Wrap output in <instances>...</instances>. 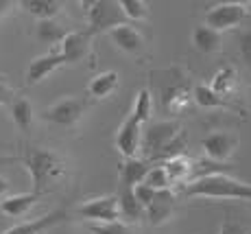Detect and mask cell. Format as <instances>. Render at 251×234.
<instances>
[{
	"mask_svg": "<svg viewBox=\"0 0 251 234\" xmlns=\"http://www.w3.org/2000/svg\"><path fill=\"white\" fill-rule=\"evenodd\" d=\"M188 147L186 131L177 120H155V123L144 125L142 131V149H140V158L149 160V162H168L173 158L183 155Z\"/></svg>",
	"mask_w": 251,
	"mask_h": 234,
	"instance_id": "obj_1",
	"label": "cell"
},
{
	"mask_svg": "<svg viewBox=\"0 0 251 234\" xmlns=\"http://www.w3.org/2000/svg\"><path fill=\"white\" fill-rule=\"evenodd\" d=\"M131 114H136L144 125L151 123V114H153V94L147 90V88L138 92L136 101H133V110H131Z\"/></svg>",
	"mask_w": 251,
	"mask_h": 234,
	"instance_id": "obj_27",
	"label": "cell"
},
{
	"mask_svg": "<svg viewBox=\"0 0 251 234\" xmlns=\"http://www.w3.org/2000/svg\"><path fill=\"white\" fill-rule=\"evenodd\" d=\"M33 105L28 99L24 96H18L16 101L11 103V118L16 123V127L22 131V134H31L33 129Z\"/></svg>",
	"mask_w": 251,
	"mask_h": 234,
	"instance_id": "obj_26",
	"label": "cell"
},
{
	"mask_svg": "<svg viewBox=\"0 0 251 234\" xmlns=\"http://www.w3.org/2000/svg\"><path fill=\"white\" fill-rule=\"evenodd\" d=\"M13 160L26 167L33 179V191L40 195H46L48 186L61 179L68 171V162L64 155H59L52 149L40 147V145H24L22 151Z\"/></svg>",
	"mask_w": 251,
	"mask_h": 234,
	"instance_id": "obj_2",
	"label": "cell"
},
{
	"mask_svg": "<svg viewBox=\"0 0 251 234\" xmlns=\"http://www.w3.org/2000/svg\"><path fill=\"white\" fill-rule=\"evenodd\" d=\"M195 103L199 107H205V110H238L234 103H229L227 99L219 96L210 86L205 84H199L195 86V94H192Z\"/></svg>",
	"mask_w": 251,
	"mask_h": 234,
	"instance_id": "obj_24",
	"label": "cell"
},
{
	"mask_svg": "<svg viewBox=\"0 0 251 234\" xmlns=\"http://www.w3.org/2000/svg\"><path fill=\"white\" fill-rule=\"evenodd\" d=\"M18 7L22 9L24 13L37 18V20H52L61 13V2H55V0H20Z\"/></svg>",
	"mask_w": 251,
	"mask_h": 234,
	"instance_id": "obj_22",
	"label": "cell"
},
{
	"mask_svg": "<svg viewBox=\"0 0 251 234\" xmlns=\"http://www.w3.org/2000/svg\"><path fill=\"white\" fill-rule=\"evenodd\" d=\"M168 177L173 184H188L192 179V169H195V160L179 155V158H173L168 162H164Z\"/></svg>",
	"mask_w": 251,
	"mask_h": 234,
	"instance_id": "obj_25",
	"label": "cell"
},
{
	"mask_svg": "<svg viewBox=\"0 0 251 234\" xmlns=\"http://www.w3.org/2000/svg\"><path fill=\"white\" fill-rule=\"evenodd\" d=\"M129 24L120 2L116 0H94L88 2V31L92 35L112 33L114 29Z\"/></svg>",
	"mask_w": 251,
	"mask_h": 234,
	"instance_id": "obj_5",
	"label": "cell"
},
{
	"mask_svg": "<svg viewBox=\"0 0 251 234\" xmlns=\"http://www.w3.org/2000/svg\"><path fill=\"white\" fill-rule=\"evenodd\" d=\"M18 92L13 90L11 86H7V81L0 77V105H4V103H13V101L18 99Z\"/></svg>",
	"mask_w": 251,
	"mask_h": 234,
	"instance_id": "obj_33",
	"label": "cell"
},
{
	"mask_svg": "<svg viewBox=\"0 0 251 234\" xmlns=\"http://www.w3.org/2000/svg\"><path fill=\"white\" fill-rule=\"evenodd\" d=\"M61 66H66L64 55L59 53V48H52V51H48L46 55H40L37 59H33L31 64H28L26 72H24V86L31 88V86L42 84L48 75L59 70Z\"/></svg>",
	"mask_w": 251,
	"mask_h": 234,
	"instance_id": "obj_13",
	"label": "cell"
},
{
	"mask_svg": "<svg viewBox=\"0 0 251 234\" xmlns=\"http://www.w3.org/2000/svg\"><path fill=\"white\" fill-rule=\"evenodd\" d=\"M210 88L216 92L219 96H223V99H231V96L236 94V90H238V72H236L234 66H225L221 68L219 72H216L214 77H212V84Z\"/></svg>",
	"mask_w": 251,
	"mask_h": 234,
	"instance_id": "obj_23",
	"label": "cell"
},
{
	"mask_svg": "<svg viewBox=\"0 0 251 234\" xmlns=\"http://www.w3.org/2000/svg\"><path fill=\"white\" fill-rule=\"evenodd\" d=\"M40 199H42V195L35 191L11 195V197L0 199V212L7 214V217H22V214H26Z\"/></svg>",
	"mask_w": 251,
	"mask_h": 234,
	"instance_id": "obj_20",
	"label": "cell"
},
{
	"mask_svg": "<svg viewBox=\"0 0 251 234\" xmlns=\"http://www.w3.org/2000/svg\"><path fill=\"white\" fill-rule=\"evenodd\" d=\"M94 35L85 29V31H72L59 46V53L64 55L66 64H83L88 61L90 66H96V53H94Z\"/></svg>",
	"mask_w": 251,
	"mask_h": 234,
	"instance_id": "obj_8",
	"label": "cell"
},
{
	"mask_svg": "<svg viewBox=\"0 0 251 234\" xmlns=\"http://www.w3.org/2000/svg\"><path fill=\"white\" fill-rule=\"evenodd\" d=\"M177 206V195L173 191H157L153 202L147 206V221L153 228H160L173 217Z\"/></svg>",
	"mask_w": 251,
	"mask_h": 234,
	"instance_id": "obj_15",
	"label": "cell"
},
{
	"mask_svg": "<svg viewBox=\"0 0 251 234\" xmlns=\"http://www.w3.org/2000/svg\"><path fill=\"white\" fill-rule=\"evenodd\" d=\"M238 51H240V57H243L245 66L251 68V29L240 31V35H238Z\"/></svg>",
	"mask_w": 251,
	"mask_h": 234,
	"instance_id": "obj_31",
	"label": "cell"
},
{
	"mask_svg": "<svg viewBox=\"0 0 251 234\" xmlns=\"http://www.w3.org/2000/svg\"><path fill=\"white\" fill-rule=\"evenodd\" d=\"M181 193L186 197L201 199H236V202H251V184L231 177L229 173L207 175V177L192 179L183 184Z\"/></svg>",
	"mask_w": 251,
	"mask_h": 234,
	"instance_id": "obj_4",
	"label": "cell"
},
{
	"mask_svg": "<svg viewBox=\"0 0 251 234\" xmlns=\"http://www.w3.org/2000/svg\"><path fill=\"white\" fill-rule=\"evenodd\" d=\"M251 18V2H219L205 11V27L223 33Z\"/></svg>",
	"mask_w": 251,
	"mask_h": 234,
	"instance_id": "obj_7",
	"label": "cell"
},
{
	"mask_svg": "<svg viewBox=\"0 0 251 234\" xmlns=\"http://www.w3.org/2000/svg\"><path fill=\"white\" fill-rule=\"evenodd\" d=\"M149 77L157 90V99H160L164 112L179 114L190 105V101H195L192 99L195 88H190V81L179 66L166 68V70H153Z\"/></svg>",
	"mask_w": 251,
	"mask_h": 234,
	"instance_id": "obj_3",
	"label": "cell"
},
{
	"mask_svg": "<svg viewBox=\"0 0 251 234\" xmlns=\"http://www.w3.org/2000/svg\"><path fill=\"white\" fill-rule=\"evenodd\" d=\"M90 234H133V232L127 223L114 221V223H92Z\"/></svg>",
	"mask_w": 251,
	"mask_h": 234,
	"instance_id": "obj_30",
	"label": "cell"
},
{
	"mask_svg": "<svg viewBox=\"0 0 251 234\" xmlns=\"http://www.w3.org/2000/svg\"><path fill=\"white\" fill-rule=\"evenodd\" d=\"M151 169L153 164L144 158H125L120 164V186L136 188L140 184H144Z\"/></svg>",
	"mask_w": 251,
	"mask_h": 234,
	"instance_id": "obj_18",
	"label": "cell"
},
{
	"mask_svg": "<svg viewBox=\"0 0 251 234\" xmlns=\"http://www.w3.org/2000/svg\"><path fill=\"white\" fill-rule=\"evenodd\" d=\"M201 147H203L207 160L225 164L238 149V136L231 131H214L201 140Z\"/></svg>",
	"mask_w": 251,
	"mask_h": 234,
	"instance_id": "obj_12",
	"label": "cell"
},
{
	"mask_svg": "<svg viewBox=\"0 0 251 234\" xmlns=\"http://www.w3.org/2000/svg\"><path fill=\"white\" fill-rule=\"evenodd\" d=\"M11 9H13V2H9V0H0V18L7 16Z\"/></svg>",
	"mask_w": 251,
	"mask_h": 234,
	"instance_id": "obj_34",
	"label": "cell"
},
{
	"mask_svg": "<svg viewBox=\"0 0 251 234\" xmlns=\"http://www.w3.org/2000/svg\"><path fill=\"white\" fill-rule=\"evenodd\" d=\"M219 234H251V226H247V223H240V221H236V219L227 217L223 223H221Z\"/></svg>",
	"mask_w": 251,
	"mask_h": 234,
	"instance_id": "obj_32",
	"label": "cell"
},
{
	"mask_svg": "<svg viewBox=\"0 0 251 234\" xmlns=\"http://www.w3.org/2000/svg\"><path fill=\"white\" fill-rule=\"evenodd\" d=\"M72 219V210L68 206H61V208H55V210H50L48 214L40 219H33V221H26V223H20V226H13L9 228L7 232L2 234H44L48 232L50 228L59 226V223H66Z\"/></svg>",
	"mask_w": 251,
	"mask_h": 234,
	"instance_id": "obj_14",
	"label": "cell"
},
{
	"mask_svg": "<svg viewBox=\"0 0 251 234\" xmlns=\"http://www.w3.org/2000/svg\"><path fill=\"white\" fill-rule=\"evenodd\" d=\"M72 214L83 217L94 223H114L120 221V206H118V195H103L85 202L83 206L75 208Z\"/></svg>",
	"mask_w": 251,
	"mask_h": 234,
	"instance_id": "obj_9",
	"label": "cell"
},
{
	"mask_svg": "<svg viewBox=\"0 0 251 234\" xmlns=\"http://www.w3.org/2000/svg\"><path fill=\"white\" fill-rule=\"evenodd\" d=\"M192 46L199 53H205V55H212V53H219L223 48V33L214 31V29L205 27H195L192 31Z\"/></svg>",
	"mask_w": 251,
	"mask_h": 234,
	"instance_id": "obj_21",
	"label": "cell"
},
{
	"mask_svg": "<svg viewBox=\"0 0 251 234\" xmlns=\"http://www.w3.org/2000/svg\"><path fill=\"white\" fill-rule=\"evenodd\" d=\"M109 40L118 51H123L125 55H131L136 59H144L149 55L147 53V40L144 35L138 31L131 24H125V27H118L109 33Z\"/></svg>",
	"mask_w": 251,
	"mask_h": 234,
	"instance_id": "obj_11",
	"label": "cell"
},
{
	"mask_svg": "<svg viewBox=\"0 0 251 234\" xmlns=\"http://www.w3.org/2000/svg\"><path fill=\"white\" fill-rule=\"evenodd\" d=\"M70 33H72V29L66 22L57 20V18H52V20H42V22H37V27H35L37 42H40V44H48V46H50V51H52V48H59L61 42H64Z\"/></svg>",
	"mask_w": 251,
	"mask_h": 234,
	"instance_id": "obj_17",
	"label": "cell"
},
{
	"mask_svg": "<svg viewBox=\"0 0 251 234\" xmlns=\"http://www.w3.org/2000/svg\"><path fill=\"white\" fill-rule=\"evenodd\" d=\"M118 86H120V75L116 70L100 72L88 84V96L94 101H107L118 90Z\"/></svg>",
	"mask_w": 251,
	"mask_h": 234,
	"instance_id": "obj_19",
	"label": "cell"
},
{
	"mask_svg": "<svg viewBox=\"0 0 251 234\" xmlns=\"http://www.w3.org/2000/svg\"><path fill=\"white\" fill-rule=\"evenodd\" d=\"M118 206H120V221L127 223V226H138V223H142V219H147V208L136 197V188L120 186Z\"/></svg>",
	"mask_w": 251,
	"mask_h": 234,
	"instance_id": "obj_16",
	"label": "cell"
},
{
	"mask_svg": "<svg viewBox=\"0 0 251 234\" xmlns=\"http://www.w3.org/2000/svg\"><path fill=\"white\" fill-rule=\"evenodd\" d=\"M144 184H147L149 188H153V191H171V186H173V182H171V177H168L164 164H157V167H153L151 171H149Z\"/></svg>",
	"mask_w": 251,
	"mask_h": 234,
	"instance_id": "obj_28",
	"label": "cell"
},
{
	"mask_svg": "<svg viewBox=\"0 0 251 234\" xmlns=\"http://www.w3.org/2000/svg\"><path fill=\"white\" fill-rule=\"evenodd\" d=\"M9 191V182L4 177H0V199H4V193Z\"/></svg>",
	"mask_w": 251,
	"mask_h": 234,
	"instance_id": "obj_35",
	"label": "cell"
},
{
	"mask_svg": "<svg viewBox=\"0 0 251 234\" xmlns=\"http://www.w3.org/2000/svg\"><path fill=\"white\" fill-rule=\"evenodd\" d=\"M90 107V99L83 96H64L50 107H46L42 112V118L46 123L59 125V127H76L81 123V118L85 116Z\"/></svg>",
	"mask_w": 251,
	"mask_h": 234,
	"instance_id": "obj_6",
	"label": "cell"
},
{
	"mask_svg": "<svg viewBox=\"0 0 251 234\" xmlns=\"http://www.w3.org/2000/svg\"><path fill=\"white\" fill-rule=\"evenodd\" d=\"M142 131L144 123L136 114H129L123 120L116 134V149L125 155V158H140V149H142Z\"/></svg>",
	"mask_w": 251,
	"mask_h": 234,
	"instance_id": "obj_10",
	"label": "cell"
},
{
	"mask_svg": "<svg viewBox=\"0 0 251 234\" xmlns=\"http://www.w3.org/2000/svg\"><path fill=\"white\" fill-rule=\"evenodd\" d=\"M129 22H140L149 18V4L142 0H118Z\"/></svg>",
	"mask_w": 251,
	"mask_h": 234,
	"instance_id": "obj_29",
	"label": "cell"
}]
</instances>
